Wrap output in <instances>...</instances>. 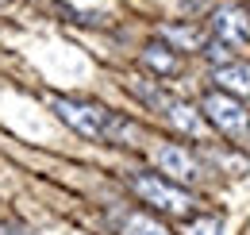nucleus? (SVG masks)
<instances>
[{"instance_id": "1", "label": "nucleus", "mask_w": 250, "mask_h": 235, "mask_svg": "<svg viewBox=\"0 0 250 235\" xmlns=\"http://www.w3.org/2000/svg\"><path fill=\"white\" fill-rule=\"evenodd\" d=\"M54 116L62 119L65 127H73L77 135L96 139V143H135L139 127L124 119L120 112L104 108V104H89V100H69V96H54L50 100Z\"/></svg>"}, {"instance_id": "2", "label": "nucleus", "mask_w": 250, "mask_h": 235, "mask_svg": "<svg viewBox=\"0 0 250 235\" xmlns=\"http://www.w3.org/2000/svg\"><path fill=\"white\" fill-rule=\"evenodd\" d=\"M127 185L135 189V197H139L143 205L158 208V212H166V216H188V212L196 208V197L188 193L185 185L169 181L166 174H146V170H139V174L127 177Z\"/></svg>"}, {"instance_id": "3", "label": "nucleus", "mask_w": 250, "mask_h": 235, "mask_svg": "<svg viewBox=\"0 0 250 235\" xmlns=\"http://www.w3.org/2000/svg\"><path fill=\"white\" fill-rule=\"evenodd\" d=\"M200 112H204V119H208L216 131H223L227 139H243L247 127H250V112L243 108V100L231 96V93H223V89H212V93L200 96Z\"/></svg>"}, {"instance_id": "4", "label": "nucleus", "mask_w": 250, "mask_h": 235, "mask_svg": "<svg viewBox=\"0 0 250 235\" xmlns=\"http://www.w3.org/2000/svg\"><path fill=\"white\" fill-rule=\"evenodd\" d=\"M208 31H212V39H219L231 50H250V12L243 4H235V0L212 8Z\"/></svg>"}, {"instance_id": "5", "label": "nucleus", "mask_w": 250, "mask_h": 235, "mask_svg": "<svg viewBox=\"0 0 250 235\" xmlns=\"http://www.w3.org/2000/svg\"><path fill=\"white\" fill-rule=\"evenodd\" d=\"M154 162H158V170L169 177V181H177V185H192V181L204 177L200 158L188 147H177V143H162V147L154 150Z\"/></svg>"}, {"instance_id": "6", "label": "nucleus", "mask_w": 250, "mask_h": 235, "mask_svg": "<svg viewBox=\"0 0 250 235\" xmlns=\"http://www.w3.org/2000/svg\"><path fill=\"white\" fill-rule=\"evenodd\" d=\"M212 81L231 96H250V62L231 58L223 66H212Z\"/></svg>"}, {"instance_id": "7", "label": "nucleus", "mask_w": 250, "mask_h": 235, "mask_svg": "<svg viewBox=\"0 0 250 235\" xmlns=\"http://www.w3.org/2000/svg\"><path fill=\"white\" fill-rule=\"evenodd\" d=\"M143 66H146L150 73H158V77H173V73L181 70V58H177V50H173L169 43L154 39V43L143 47Z\"/></svg>"}, {"instance_id": "8", "label": "nucleus", "mask_w": 250, "mask_h": 235, "mask_svg": "<svg viewBox=\"0 0 250 235\" xmlns=\"http://www.w3.org/2000/svg\"><path fill=\"white\" fill-rule=\"evenodd\" d=\"M162 39L173 47V50H204V31L200 27H192V24H173V27H166L162 31Z\"/></svg>"}, {"instance_id": "9", "label": "nucleus", "mask_w": 250, "mask_h": 235, "mask_svg": "<svg viewBox=\"0 0 250 235\" xmlns=\"http://www.w3.org/2000/svg\"><path fill=\"white\" fill-rule=\"evenodd\" d=\"M120 235H169L166 224H158L154 216H146V212H131L120 220Z\"/></svg>"}, {"instance_id": "10", "label": "nucleus", "mask_w": 250, "mask_h": 235, "mask_svg": "<svg viewBox=\"0 0 250 235\" xmlns=\"http://www.w3.org/2000/svg\"><path fill=\"white\" fill-rule=\"evenodd\" d=\"M223 232V220L219 216H196V220H188L185 235H219Z\"/></svg>"}, {"instance_id": "11", "label": "nucleus", "mask_w": 250, "mask_h": 235, "mask_svg": "<svg viewBox=\"0 0 250 235\" xmlns=\"http://www.w3.org/2000/svg\"><path fill=\"white\" fill-rule=\"evenodd\" d=\"M0 235H39V232L20 224V220H0Z\"/></svg>"}, {"instance_id": "12", "label": "nucleus", "mask_w": 250, "mask_h": 235, "mask_svg": "<svg viewBox=\"0 0 250 235\" xmlns=\"http://www.w3.org/2000/svg\"><path fill=\"white\" fill-rule=\"evenodd\" d=\"M177 8H181L185 16H200V12L212 8V0H177Z\"/></svg>"}]
</instances>
